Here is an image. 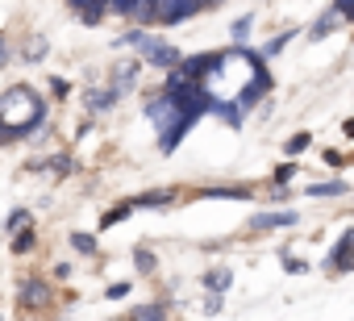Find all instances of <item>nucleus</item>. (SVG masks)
<instances>
[{"mask_svg":"<svg viewBox=\"0 0 354 321\" xmlns=\"http://www.w3.org/2000/svg\"><path fill=\"white\" fill-rule=\"evenodd\" d=\"M50 92H55V96H67V92H71V84H67V80H50Z\"/></svg>","mask_w":354,"mask_h":321,"instance_id":"2f4dec72","label":"nucleus"},{"mask_svg":"<svg viewBox=\"0 0 354 321\" xmlns=\"http://www.w3.org/2000/svg\"><path fill=\"white\" fill-rule=\"evenodd\" d=\"M117 88H92V92H84V104H88V113H109L113 104H117Z\"/></svg>","mask_w":354,"mask_h":321,"instance_id":"6e6552de","label":"nucleus"},{"mask_svg":"<svg viewBox=\"0 0 354 321\" xmlns=\"http://www.w3.org/2000/svg\"><path fill=\"white\" fill-rule=\"evenodd\" d=\"M325 163H329V167H346V163H342V154H337V150H325Z\"/></svg>","mask_w":354,"mask_h":321,"instance_id":"f704fd0d","label":"nucleus"},{"mask_svg":"<svg viewBox=\"0 0 354 321\" xmlns=\"http://www.w3.org/2000/svg\"><path fill=\"white\" fill-rule=\"evenodd\" d=\"M42 55H46V38H38V42H34V46H30V59H34V63H38V59H42Z\"/></svg>","mask_w":354,"mask_h":321,"instance_id":"7c9ffc66","label":"nucleus"},{"mask_svg":"<svg viewBox=\"0 0 354 321\" xmlns=\"http://www.w3.org/2000/svg\"><path fill=\"white\" fill-rule=\"evenodd\" d=\"M129 213H133V205H129V201H125V205H113V209H109V213L100 217V230H109V226H117V221H125Z\"/></svg>","mask_w":354,"mask_h":321,"instance_id":"f3484780","label":"nucleus"},{"mask_svg":"<svg viewBox=\"0 0 354 321\" xmlns=\"http://www.w3.org/2000/svg\"><path fill=\"white\" fill-rule=\"evenodd\" d=\"M42 121H46V104L42 96H34V88H9L0 96V146L42 129Z\"/></svg>","mask_w":354,"mask_h":321,"instance_id":"f257e3e1","label":"nucleus"},{"mask_svg":"<svg viewBox=\"0 0 354 321\" xmlns=\"http://www.w3.org/2000/svg\"><path fill=\"white\" fill-rule=\"evenodd\" d=\"M333 13L346 21V17H354V0H333Z\"/></svg>","mask_w":354,"mask_h":321,"instance_id":"cd10ccee","label":"nucleus"},{"mask_svg":"<svg viewBox=\"0 0 354 321\" xmlns=\"http://www.w3.org/2000/svg\"><path fill=\"white\" fill-rule=\"evenodd\" d=\"M201 13V0H154V21L158 26H180Z\"/></svg>","mask_w":354,"mask_h":321,"instance_id":"20e7f679","label":"nucleus"},{"mask_svg":"<svg viewBox=\"0 0 354 321\" xmlns=\"http://www.w3.org/2000/svg\"><path fill=\"white\" fill-rule=\"evenodd\" d=\"M100 17H104V9H80V21L84 26H100Z\"/></svg>","mask_w":354,"mask_h":321,"instance_id":"b1692460","label":"nucleus"},{"mask_svg":"<svg viewBox=\"0 0 354 321\" xmlns=\"http://www.w3.org/2000/svg\"><path fill=\"white\" fill-rule=\"evenodd\" d=\"M109 300H125L129 296V279H121V284H109V292H104Z\"/></svg>","mask_w":354,"mask_h":321,"instance_id":"5701e85b","label":"nucleus"},{"mask_svg":"<svg viewBox=\"0 0 354 321\" xmlns=\"http://www.w3.org/2000/svg\"><path fill=\"white\" fill-rule=\"evenodd\" d=\"M167 313H171V304H167V300H154V304H138V309H133V317H138V321H154V317H167Z\"/></svg>","mask_w":354,"mask_h":321,"instance_id":"2eb2a0df","label":"nucleus"},{"mask_svg":"<svg viewBox=\"0 0 354 321\" xmlns=\"http://www.w3.org/2000/svg\"><path fill=\"white\" fill-rule=\"evenodd\" d=\"M17 304H21L26 313H46V309L55 304V288H50L46 279L30 275V279H21V284H17Z\"/></svg>","mask_w":354,"mask_h":321,"instance_id":"7ed1b4c3","label":"nucleus"},{"mask_svg":"<svg viewBox=\"0 0 354 321\" xmlns=\"http://www.w3.org/2000/svg\"><path fill=\"white\" fill-rule=\"evenodd\" d=\"M133 46H138V51H142V59H146V63H154L158 71H167V67H175V63L184 59V51H180V46H171V42H162V38H154V34H146V30H142V38H138Z\"/></svg>","mask_w":354,"mask_h":321,"instance_id":"f03ea898","label":"nucleus"},{"mask_svg":"<svg viewBox=\"0 0 354 321\" xmlns=\"http://www.w3.org/2000/svg\"><path fill=\"white\" fill-rule=\"evenodd\" d=\"M205 313H221V292H213V296L205 300Z\"/></svg>","mask_w":354,"mask_h":321,"instance_id":"473e14b6","label":"nucleus"},{"mask_svg":"<svg viewBox=\"0 0 354 321\" xmlns=\"http://www.w3.org/2000/svg\"><path fill=\"white\" fill-rule=\"evenodd\" d=\"M171 201H175V192H171V188H154V192H142V196H138V201H129V205H133V209H167Z\"/></svg>","mask_w":354,"mask_h":321,"instance_id":"1a4fd4ad","label":"nucleus"},{"mask_svg":"<svg viewBox=\"0 0 354 321\" xmlns=\"http://www.w3.org/2000/svg\"><path fill=\"white\" fill-rule=\"evenodd\" d=\"M250 30H254V17H250V13H246V17H238V21L230 26V38H234V46H246Z\"/></svg>","mask_w":354,"mask_h":321,"instance_id":"4468645a","label":"nucleus"},{"mask_svg":"<svg viewBox=\"0 0 354 321\" xmlns=\"http://www.w3.org/2000/svg\"><path fill=\"white\" fill-rule=\"evenodd\" d=\"M300 217L292 213V209H279V213H259L254 221H250V230H288V226H296Z\"/></svg>","mask_w":354,"mask_h":321,"instance_id":"423d86ee","label":"nucleus"},{"mask_svg":"<svg viewBox=\"0 0 354 321\" xmlns=\"http://www.w3.org/2000/svg\"><path fill=\"white\" fill-rule=\"evenodd\" d=\"M71 246H75L80 255H96V238H92V234H71Z\"/></svg>","mask_w":354,"mask_h":321,"instance_id":"4be33fe9","label":"nucleus"},{"mask_svg":"<svg viewBox=\"0 0 354 321\" xmlns=\"http://www.w3.org/2000/svg\"><path fill=\"white\" fill-rule=\"evenodd\" d=\"M26 226H34V213L30 209H13L9 213V221H5V230L13 234V230H26Z\"/></svg>","mask_w":354,"mask_h":321,"instance_id":"a211bd4d","label":"nucleus"},{"mask_svg":"<svg viewBox=\"0 0 354 321\" xmlns=\"http://www.w3.org/2000/svg\"><path fill=\"white\" fill-rule=\"evenodd\" d=\"M71 9L80 13V9H104V0H71Z\"/></svg>","mask_w":354,"mask_h":321,"instance_id":"c756f323","label":"nucleus"},{"mask_svg":"<svg viewBox=\"0 0 354 321\" xmlns=\"http://www.w3.org/2000/svg\"><path fill=\"white\" fill-rule=\"evenodd\" d=\"M346 192H350L346 180H325V184H313L304 196H317V201H321V196H346Z\"/></svg>","mask_w":354,"mask_h":321,"instance_id":"9b49d317","label":"nucleus"},{"mask_svg":"<svg viewBox=\"0 0 354 321\" xmlns=\"http://www.w3.org/2000/svg\"><path fill=\"white\" fill-rule=\"evenodd\" d=\"M308 142H313L308 134H296V138L288 142V154H300V150H308Z\"/></svg>","mask_w":354,"mask_h":321,"instance_id":"a878e982","label":"nucleus"},{"mask_svg":"<svg viewBox=\"0 0 354 321\" xmlns=\"http://www.w3.org/2000/svg\"><path fill=\"white\" fill-rule=\"evenodd\" d=\"M13 63V55H9V46H5V34H0V67H9Z\"/></svg>","mask_w":354,"mask_h":321,"instance_id":"72a5a7b5","label":"nucleus"},{"mask_svg":"<svg viewBox=\"0 0 354 321\" xmlns=\"http://www.w3.org/2000/svg\"><path fill=\"white\" fill-rule=\"evenodd\" d=\"M180 113H184V109L175 104V96H171L167 88H162L158 96H150V100H146V117L154 121V129H158V134H162V129H167V125H171L175 117H180Z\"/></svg>","mask_w":354,"mask_h":321,"instance_id":"39448f33","label":"nucleus"},{"mask_svg":"<svg viewBox=\"0 0 354 321\" xmlns=\"http://www.w3.org/2000/svg\"><path fill=\"white\" fill-rule=\"evenodd\" d=\"M292 38H296V30H283V34H275V38H271L267 46H263V55H279V51H283V46L292 42Z\"/></svg>","mask_w":354,"mask_h":321,"instance_id":"412c9836","label":"nucleus"},{"mask_svg":"<svg viewBox=\"0 0 354 321\" xmlns=\"http://www.w3.org/2000/svg\"><path fill=\"white\" fill-rule=\"evenodd\" d=\"M350 246H354V230H342V238H337L333 250H329L333 271H350V267H354V263H350Z\"/></svg>","mask_w":354,"mask_h":321,"instance_id":"0eeeda50","label":"nucleus"},{"mask_svg":"<svg viewBox=\"0 0 354 321\" xmlns=\"http://www.w3.org/2000/svg\"><path fill=\"white\" fill-rule=\"evenodd\" d=\"M234 284V271L230 267H213V271H205V288L209 292H225Z\"/></svg>","mask_w":354,"mask_h":321,"instance_id":"f8f14e48","label":"nucleus"},{"mask_svg":"<svg viewBox=\"0 0 354 321\" xmlns=\"http://www.w3.org/2000/svg\"><path fill=\"white\" fill-rule=\"evenodd\" d=\"M213 5H221V0H201V9H213Z\"/></svg>","mask_w":354,"mask_h":321,"instance_id":"c9c22d12","label":"nucleus"},{"mask_svg":"<svg viewBox=\"0 0 354 321\" xmlns=\"http://www.w3.org/2000/svg\"><path fill=\"white\" fill-rule=\"evenodd\" d=\"M283 271H292V275H304V271H308V263H300V259H288V255H283Z\"/></svg>","mask_w":354,"mask_h":321,"instance_id":"c85d7f7f","label":"nucleus"},{"mask_svg":"<svg viewBox=\"0 0 354 321\" xmlns=\"http://www.w3.org/2000/svg\"><path fill=\"white\" fill-rule=\"evenodd\" d=\"M133 263H138V271H142V275H150V271H154V263H158V259H154V255H150V246H138V250H133Z\"/></svg>","mask_w":354,"mask_h":321,"instance_id":"aec40b11","label":"nucleus"},{"mask_svg":"<svg viewBox=\"0 0 354 321\" xmlns=\"http://www.w3.org/2000/svg\"><path fill=\"white\" fill-rule=\"evenodd\" d=\"M337 21H342V17H337V13L329 9V13H325V17H321V21H317L313 30H308V38H313V42H321V38H329V34L337 30Z\"/></svg>","mask_w":354,"mask_h":321,"instance_id":"ddd939ff","label":"nucleus"},{"mask_svg":"<svg viewBox=\"0 0 354 321\" xmlns=\"http://www.w3.org/2000/svg\"><path fill=\"white\" fill-rule=\"evenodd\" d=\"M138 38H142V30H125V34H121V38H113V46H117V51H121V46H133V42H138Z\"/></svg>","mask_w":354,"mask_h":321,"instance_id":"393cba45","label":"nucleus"},{"mask_svg":"<svg viewBox=\"0 0 354 321\" xmlns=\"http://www.w3.org/2000/svg\"><path fill=\"white\" fill-rule=\"evenodd\" d=\"M201 201H254L250 188H205Z\"/></svg>","mask_w":354,"mask_h":321,"instance_id":"9d476101","label":"nucleus"},{"mask_svg":"<svg viewBox=\"0 0 354 321\" xmlns=\"http://www.w3.org/2000/svg\"><path fill=\"white\" fill-rule=\"evenodd\" d=\"M138 71H142V63H129L125 71H117V80H113V88H117V92H129V88L138 84Z\"/></svg>","mask_w":354,"mask_h":321,"instance_id":"dca6fc26","label":"nucleus"},{"mask_svg":"<svg viewBox=\"0 0 354 321\" xmlns=\"http://www.w3.org/2000/svg\"><path fill=\"white\" fill-rule=\"evenodd\" d=\"M292 176H296V163H279L275 167V184H288Z\"/></svg>","mask_w":354,"mask_h":321,"instance_id":"bb28decb","label":"nucleus"},{"mask_svg":"<svg viewBox=\"0 0 354 321\" xmlns=\"http://www.w3.org/2000/svg\"><path fill=\"white\" fill-rule=\"evenodd\" d=\"M26 250H34V230L26 226V230H13V255H26Z\"/></svg>","mask_w":354,"mask_h":321,"instance_id":"6ab92c4d","label":"nucleus"}]
</instances>
